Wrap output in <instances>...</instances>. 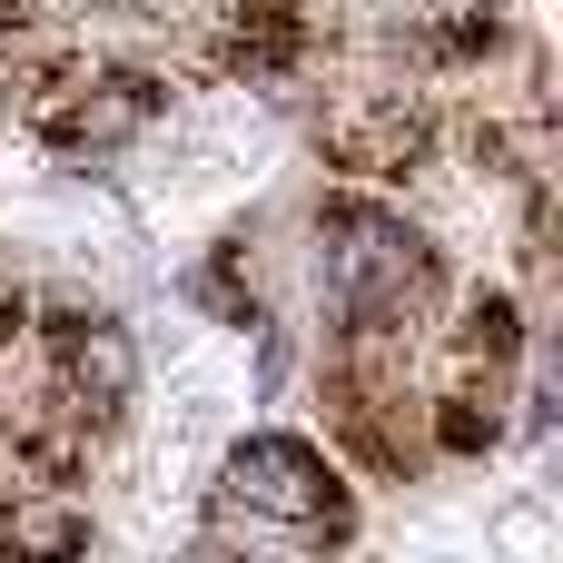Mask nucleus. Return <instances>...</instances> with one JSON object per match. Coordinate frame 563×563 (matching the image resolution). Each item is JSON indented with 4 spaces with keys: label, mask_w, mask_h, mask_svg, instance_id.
Here are the masks:
<instances>
[{
    "label": "nucleus",
    "mask_w": 563,
    "mask_h": 563,
    "mask_svg": "<svg viewBox=\"0 0 563 563\" xmlns=\"http://www.w3.org/2000/svg\"><path fill=\"white\" fill-rule=\"evenodd\" d=\"M346 534H356V495L307 435H247L218 465V544L317 554V544H346Z\"/></svg>",
    "instance_id": "2"
},
{
    "label": "nucleus",
    "mask_w": 563,
    "mask_h": 563,
    "mask_svg": "<svg viewBox=\"0 0 563 563\" xmlns=\"http://www.w3.org/2000/svg\"><path fill=\"white\" fill-rule=\"evenodd\" d=\"M30 30H49V0H0V49L30 40Z\"/></svg>",
    "instance_id": "5"
},
{
    "label": "nucleus",
    "mask_w": 563,
    "mask_h": 563,
    "mask_svg": "<svg viewBox=\"0 0 563 563\" xmlns=\"http://www.w3.org/2000/svg\"><path fill=\"white\" fill-rule=\"evenodd\" d=\"M188 297H198V307H218L228 327H267V317H257V287H247V267H238V247H228V257H208V267L188 277Z\"/></svg>",
    "instance_id": "4"
},
{
    "label": "nucleus",
    "mask_w": 563,
    "mask_h": 563,
    "mask_svg": "<svg viewBox=\"0 0 563 563\" xmlns=\"http://www.w3.org/2000/svg\"><path fill=\"white\" fill-rule=\"evenodd\" d=\"M307 129H317V158H327L336 178H356V188H396V178H416V168L445 148L435 89H416V79H396V69H376V79H327V99L307 109Z\"/></svg>",
    "instance_id": "3"
},
{
    "label": "nucleus",
    "mask_w": 563,
    "mask_h": 563,
    "mask_svg": "<svg viewBox=\"0 0 563 563\" xmlns=\"http://www.w3.org/2000/svg\"><path fill=\"white\" fill-rule=\"evenodd\" d=\"M79 10H99V20H139V0H79Z\"/></svg>",
    "instance_id": "6"
},
{
    "label": "nucleus",
    "mask_w": 563,
    "mask_h": 563,
    "mask_svg": "<svg viewBox=\"0 0 563 563\" xmlns=\"http://www.w3.org/2000/svg\"><path fill=\"white\" fill-rule=\"evenodd\" d=\"M317 287H327V327H396V336H435V317H445V297H455V277H445V257L396 218V208H376V198H356V188H336V198H317Z\"/></svg>",
    "instance_id": "1"
}]
</instances>
